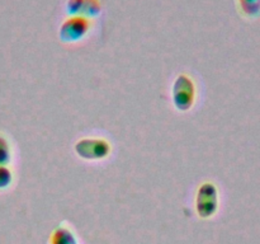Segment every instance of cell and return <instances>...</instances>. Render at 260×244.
I'll return each mask as SVG.
<instances>
[{"label": "cell", "instance_id": "obj_1", "mask_svg": "<svg viewBox=\"0 0 260 244\" xmlns=\"http://www.w3.org/2000/svg\"><path fill=\"white\" fill-rule=\"evenodd\" d=\"M197 88L194 80L187 74H180L175 78L172 88L173 104L180 112H187L194 106Z\"/></svg>", "mask_w": 260, "mask_h": 244}, {"label": "cell", "instance_id": "obj_2", "mask_svg": "<svg viewBox=\"0 0 260 244\" xmlns=\"http://www.w3.org/2000/svg\"><path fill=\"white\" fill-rule=\"evenodd\" d=\"M196 212L201 219H211L220 207L218 190L212 182H205L198 187L194 200Z\"/></svg>", "mask_w": 260, "mask_h": 244}, {"label": "cell", "instance_id": "obj_3", "mask_svg": "<svg viewBox=\"0 0 260 244\" xmlns=\"http://www.w3.org/2000/svg\"><path fill=\"white\" fill-rule=\"evenodd\" d=\"M93 20L83 15H71L60 25L58 37L63 43H76L86 37L91 29Z\"/></svg>", "mask_w": 260, "mask_h": 244}, {"label": "cell", "instance_id": "obj_4", "mask_svg": "<svg viewBox=\"0 0 260 244\" xmlns=\"http://www.w3.org/2000/svg\"><path fill=\"white\" fill-rule=\"evenodd\" d=\"M74 149L78 157L91 162L106 159L112 151L111 144L102 137H84L76 142Z\"/></svg>", "mask_w": 260, "mask_h": 244}, {"label": "cell", "instance_id": "obj_5", "mask_svg": "<svg viewBox=\"0 0 260 244\" xmlns=\"http://www.w3.org/2000/svg\"><path fill=\"white\" fill-rule=\"evenodd\" d=\"M66 10L71 15H83L86 18H94L101 14V0H68Z\"/></svg>", "mask_w": 260, "mask_h": 244}, {"label": "cell", "instance_id": "obj_6", "mask_svg": "<svg viewBox=\"0 0 260 244\" xmlns=\"http://www.w3.org/2000/svg\"><path fill=\"white\" fill-rule=\"evenodd\" d=\"M50 244H79V241L70 228L60 225L53 229L51 233Z\"/></svg>", "mask_w": 260, "mask_h": 244}, {"label": "cell", "instance_id": "obj_7", "mask_svg": "<svg viewBox=\"0 0 260 244\" xmlns=\"http://www.w3.org/2000/svg\"><path fill=\"white\" fill-rule=\"evenodd\" d=\"M239 8L246 17H258L260 15V0H238Z\"/></svg>", "mask_w": 260, "mask_h": 244}, {"label": "cell", "instance_id": "obj_8", "mask_svg": "<svg viewBox=\"0 0 260 244\" xmlns=\"http://www.w3.org/2000/svg\"><path fill=\"white\" fill-rule=\"evenodd\" d=\"M12 146L7 137L0 134V165H8L12 162Z\"/></svg>", "mask_w": 260, "mask_h": 244}, {"label": "cell", "instance_id": "obj_9", "mask_svg": "<svg viewBox=\"0 0 260 244\" xmlns=\"http://www.w3.org/2000/svg\"><path fill=\"white\" fill-rule=\"evenodd\" d=\"M13 172L8 165H0V191L7 190L13 183Z\"/></svg>", "mask_w": 260, "mask_h": 244}]
</instances>
